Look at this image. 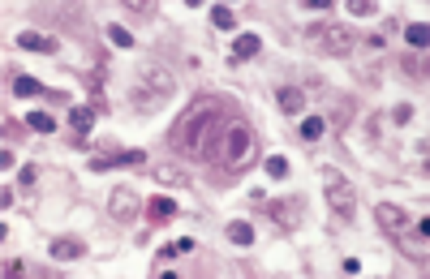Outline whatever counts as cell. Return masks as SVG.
<instances>
[{
	"label": "cell",
	"mask_w": 430,
	"mask_h": 279,
	"mask_svg": "<svg viewBox=\"0 0 430 279\" xmlns=\"http://www.w3.org/2000/svg\"><path fill=\"white\" fill-rule=\"evenodd\" d=\"M69 125H73V134H86L95 125V108H69Z\"/></svg>",
	"instance_id": "obj_15"
},
{
	"label": "cell",
	"mask_w": 430,
	"mask_h": 279,
	"mask_svg": "<svg viewBox=\"0 0 430 279\" xmlns=\"http://www.w3.org/2000/svg\"><path fill=\"white\" fill-rule=\"evenodd\" d=\"M228 241H232V245H254V228H250L246 219H232V223H228Z\"/></svg>",
	"instance_id": "obj_16"
},
{
	"label": "cell",
	"mask_w": 430,
	"mask_h": 279,
	"mask_svg": "<svg viewBox=\"0 0 430 279\" xmlns=\"http://www.w3.org/2000/svg\"><path fill=\"white\" fill-rule=\"evenodd\" d=\"M86 254V245L77 241V236H60V241H52V258L56 262H73V258H82Z\"/></svg>",
	"instance_id": "obj_11"
},
{
	"label": "cell",
	"mask_w": 430,
	"mask_h": 279,
	"mask_svg": "<svg viewBox=\"0 0 430 279\" xmlns=\"http://www.w3.org/2000/svg\"><path fill=\"white\" fill-rule=\"evenodd\" d=\"M172 210H177V202H172V198H151V202H147V215H151L155 223L172 219Z\"/></svg>",
	"instance_id": "obj_13"
},
{
	"label": "cell",
	"mask_w": 430,
	"mask_h": 279,
	"mask_svg": "<svg viewBox=\"0 0 430 279\" xmlns=\"http://www.w3.org/2000/svg\"><path fill=\"white\" fill-rule=\"evenodd\" d=\"M392 121H396V125H409V121H413V104H396V108H392Z\"/></svg>",
	"instance_id": "obj_25"
},
{
	"label": "cell",
	"mask_w": 430,
	"mask_h": 279,
	"mask_svg": "<svg viewBox=\"0 0 430 279\" xmlns=\"http://www.w3.org/2000/svg\"><path fill=\"white\" fill-rule=\"evenodd\" d=\"M348 13H353V18H374L379 5L374 0H348Z\"/></svg>",
	"instance_id": "obj_22"
},
{
	"label": "cell",
	"mask_w": 430,
	"mask_h": 279,
	"mask_svg": "<svg viewBox=\"0 0 430 279\" xmlns=\"http://www.w3.org/2000/svg\"><path fill=\"white\" fill-rule=\"evenodd\" d=\"M215 125H219V104H215V99H198L177 125H172V146H177V151H185V155H198L202 138L211 134Z\"/></svg>",
	"instance_id": "obj_1"
},
{
	"label": "cell",
	"mask_w": 430,
	"mask_h": 279,
	"mask_svg": "<svg viewBox=\"0 0 430 279\" xmlns=\"http://www.w3.org/2000/svg\"><path fill=\"white\" fill-rule=\"evenodd\" d=\"M39 90H43L39 77H26V73L13 77V95H18V99H30V95H39Z\"/></svg>",
	"instance_id": "obj_17"
},
{
	"label": "cell",
	"mask_w": 430,
	"mask_h": 279,
	"mask_svg": "<svg viewBox=\"0 0 430 279\" xmlns=\"http://www.w3.org/2000/svg\"><path fill=\"white\" fill-rule=\"evenodd\" d=\"M211 26H215V30H232V26H237V13L224 9V5H215V9H211Z\"/></svg>",
	"instance_id": "obj_19"
},
{
	"label": "cell",
	"mask_w": 430,
	"mask_h": 279,
	"mask_svg": "<svg viewBox=\"0 0 430 279\" xmlns=\"http://www.w3.org/2000/svg\"><path fill=\"white\" fill-rule=\"evenodd\" d=\"M108 39H112L117 47H134V35H130L125 26H108Z\"/></svg>",
	"instance_id": "obj_24"
},
{
	"label": "cell",
	"mask_w": 430,
	"mask_h": 279,
	"mask_svg": "<svg viewBox=\"0 0 430 279\" xmlns=\"http://www.w3.org/2000/svg\"><path fill=\"white\" fill-rule=\"evenodd\" d=\"M26 125H30V129H39V134H52V129H56V117H52V112H30Z\"/></svg>",
	"instance_id": "obj_20"
},
{
	"label": "cell",
	"mask_w": 430,
	"mask_h": 279,
	"mask_svg": "<svg viewBox=\"0 0 430 279\" xmlns=\"http://www.w3.org/2000/svg\"><path fill=\"white\" fill-rule=\"evenodd\" d=\"M340 267H344V275H357V271H361V262H357V258H344Z\"/></svg>",
	"instance_id": "obj_26"
},
{
	"label": "cell",
	"mask_w": 430,
	"mask_h": 279,
	"mask_svg": "<svg viewBox=\"0 0 430 279\" xmlns=\"http://www.w3.org/2000/svg\"><path fill=\"white\" fill-rule=\"evenodd\" d=\"M18 47H26V52H43V56H52L60 43H56L52 35H39V30H22V35H18Z\"/></svg>",
	"instance_id": "obj_7"
},
{
	"label": "cell",
	"mask_w": 430,
	"mask_h": 279,
	"mask_svg": "<svg viewBox=\"0 0 430 279\" xmlns=\"http://www.w3.org/2000/svg\"><path fill=\"white\" fill-rule=\"evenodd\" d=\"M323 134H327V121L323 117H306V121H301V138H306V142H318Z\"/></svg>",
	"instance_id": "obj_18"
},
{
	"label": "cell",
	"mask_w": 430,
	"mask_h": 279,
	"mask_svg": "<svg viewBox=\"0 0 430 279\" xmlns=\"http://www.w3.org/2000/svg\"><path fill=\"white\" fill-rule=\"evenodd\" d=\"M310 43L314 47H323L327 56H348L357 47V35L348 26H336V22H323V26H314L310 30Z\"/></svg>",
	"instance_id": "obj_3"
},
{
	"label": "cell",
	"mask_w": 430,
	"mask_h": 279,
	"mask_svg": "<svg viewBox=\"0 0 430 279\" xmlns=\"http://www.w3.org/2000/svg\"><path fill=\"white\" fill-rule=\"evenodd\" d=\"M276 104H280L284 117H297V112L306 108V90H297V86H280V90H276Z\"/></svg>",
	"instance_id": "obj_9"
},
{
	"label": "cell",
	"mask_w": 430,
	"mask_h": 279,
	"mask_svg": "<svg viewBox=\"0 0 430 279\" xmlns=\"http://www.w3.org/2000/svg\"><path fill=\"white\" fill-rule=\"evenodd\" d=\"M259 52H263V39L254 35V30H246V35H237V39H232V56H228V60H232V64H241L246 56H259Z\"/></svg>",
	"instance_id": "obj_8"
},
{
	"label": "cell",
	"mask_w": 430,
	"mask_h": 279,
	"mask_svg": "<svg viewBox=\"0 0 430 279\" xmlns=\"http://www.w3.org/2000/svg\"><path fill=\"white\" fill-rule=\"evenodd\" d=\"M267 176H272V180H284V176H289V159H284V155H272V159H267Z\"/></svg>",
	"instance_id": "obj_21"
},
{
	"label": "cell",
	"mask_w": 430,
	"mask_h": 279,
	"mask_svg": "<svg viewBox=\"0 0 430 279\" xmlns=\"http://www.w3.org/2000/svg\"><path fill=\"white\" fill-rule=\"evenodd\" d=\"M189 250H194V241H189V236H181V241L164 245V250H159V258H177V254H189Z\"/></svg>",
	"instance_id": "obj_23"
},
{
	"label": "cell",
	"mask_w": 430,
	"mask_h": 279,
	"mask_svg": "<svg viewBox=\"0 0 430 279\" xmlns=\"http://www.w3.org/2000/svg\"><path fill=\"white\" fill-rule=\"evenodd\" d=\"M405 43H409V47H422V52H426V43H430V26H426V22L405 26Z\"/></svg>",
	"instance_id": "obj_14"
},
{
	"label": "cell",
	"mask_w": 430,
	"mask_h": 279,
	"mask_svg": "<svg viewBox=\"0 0 430 279\" xmlns=\"http://www.w3.org/2000/svg\"><path fill=\"white\" fill-rule=\"evenodd\" d=\"M405 223H409V215L401 206H392V202L379 206V228H383V232H405Z\"/></svg>",
	"instance_id": "obj_10"
},
{
	"label": "cell",
	"mask_w": 430,
	"mask_h": 279,
	"mask_svg": "<svg viewBox=\"0 0 430 279\" xmlns=\"http://www.w3.org/2000/svg\"><path fill=\"white\" fill-rule=\"evenodd\" d=\"M323 176H327V202H331V210H340V215H353V206H357L353 185H348V180H344L336 168H327Z\"/></svg>",
	"instance_id": "obj_4"
},
{
	"label": "cell",
	"mask_w": 430,
	"mask_h": 279,
	"mask_svg": "<svg viewBox=\"0 0 430 279\" xmlns=\"http://www.w3.org/2000/svg\"><path fill=\"white\" fill-rule=\"evenodd\" d=\"M250 151H254V134H250L246 125H228V134H224V159L228 163H241Z\"/></svg>",
	"instance_id": "obj_6"
},
{
	"label": "cell",
	"mask_w": 430,
	"mask_h": 279,
	"mask_svg": "<svg viewBox=\"0 0 430 279\" xmlns=\"http://www.w3.org/2000/svg\"><path fill=\"white\" fill-rule=\"evenodd\" d=\"M172 90H177V82H172V73L164 64H147L138 86H134V108L138 112H159V104L172 99Z\"/></svg>",
	"instance_id": "obj_2"
},
{
	"label": "cell",
	"mask_w": 430,
	"mask_h": 279,
	"mask_svg": "<svg viewBox=\"0 0 430 279\" xmlns=\"http://www.w3.org/2000/svg\"><path fill=\"white\" fill-rule=\"evenodd\" d=\"M297 206H301L297 198H293V202H272V219H276L280 228H289V232H293V228L301 223V215H297Z\"/></svg>",
	"instance_id": "obj_12"
},
{
	"label": "cell",
	"mask_w": 430,
	"mask_h": 279,
	"mask_svg": "<svg viewBox=\"0 0 430 279\" xmlns=\"http://www.w3.org/2000/svg\"><path fill=\"white\" fill-rule=\"evenodd\" d=\"M108 206H112V219H117V223H134V219H138V210H147V206L138 202V193H134V189H125V185L112 189Z\"/></svg>",
	"instance_id": "obj_5"
}]
</instances>
